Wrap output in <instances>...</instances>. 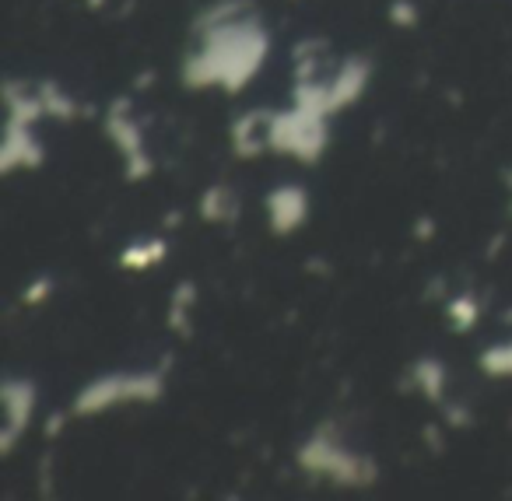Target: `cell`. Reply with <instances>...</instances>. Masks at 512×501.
<instances>
[{"mask_svg": "<svg viewBox=\"0 0 512 501\" xmlns=\"http://www.w3.org/2000/svg\"><path fill=\"white\" fill-rule=\"evenodd\" d=\"M299 466L316 477H330L344 487H369L376 484V463L362 452H351L334 431H316L299 449Z\"/></svg>", "mask_w": 512, "mask_h": 501, "instance_id": "7a4b0ae2", "label": "cell"}, {"mask_svg": "<svg viewBox=\"0 0 512 501\" xmlns=\"http://www.w3.org/2000/svg\"><path fill=\"white\" fill-rule=\"evenodd\" d=\"M43 165V144L36 141L32 127H22V123H8L4 130V144H0V169L18 172V169H39Z\"/></svg>", "mask_w": 512, "mask_h": 501, "instance_id": "ba28073f", "label": "cell"}, {"mask_svg": "<svg viewBox=\"0 0 512 501\" xmlns=\"http://www.w3.org/2000/svg\"><path fill=\"white\" fill-rule=\"evenodd\" d=\"M0 400H4V435H0V449L11 452L18 438L29 431L32 417H36V382L32 379H4L0 386Z\"/></svg>", "mask_w": 512, "mask_h": 501, "instance_id": "8992f818", "label": "cell"}, {"mask_svg": "<svg viewBox=\"0 0 512 501\" xmlns=\"http://www.w3.org/2000/svg\"><path fill=\"white\" fill-rule=\"evenodd\" d=\"M369 78H372L369 60H362V57L344 60V67L337 71V78L330 81V116L341 113V109H348V106H355V102L365 95V88H369Z\"/></svg>", "mask_w": 512, "mask_h": 501, "instance_id": "9c48e42d", "label": "cell"}, {"mask_svg": "<svg viewBox=\"0 0 512 501\" xmlns=\"http://www.w3.org/2000/svg\"><path fill=\"white\" fill-rule=\"evenodd\" d=\"M390 22L400 25V29H414L421 22V11L414 8L411 0H393L390 4Z\"/></svg>", "mask_w": 512, "mask_h": 501, "instance_id": "2e32d148", "label": "cell"}, {"mask_svg": "<svg viewBox=\"0 0 512 501\" xmlns=\"http://www.w3.org/2000/svg\"><path fill=\"white\" fill-rule=\"evenodd\" d=\"M200 214L204 221H214V225H228V221L239 218V200L228 186H211V190L200 197Z\"/></svg>", "mask_w": 512, "mask_h": 501, "instance_id": "30bf717a", "label": "cell"}, {"mask_svg": "<svg viewBox=\"0 0 512 501\" xmlns=\"http://www.w3.org/2000/svg\"><path fill=\"white\" fill-rule=\"evenodd\" d=\"M509 186H512V176H509Z\"/></svg>", "mask_w": 512, "mask_h": 501, "instance_id": "ac0fdd59", "label": "cell"}, {"mask_svg": "<svg viewBox=\"0 0 512 501\" xmlns=\"http://www.w3.org/2000/svg\"><path fill=\"white\" fill-rule=\"evenodd\" d=\"M267 221L274 235H292L309 221V193L302 186H274L267 193Z\"/></svg>", "mask_w": 512, "mask_h": 501, "instance_id": "52a82bcc", "label": "cell"}, {"mask_svg": "<svg viewBox=\"0 0 512 501\" xmlns=\"http://www.w3.org/2000/svg\"><path fill=\"white\" fill-rule=\"evenodd\" d=\"M165 253H169V242L165 239H151V242H137V246L123 249L120 263L127 270H148L155 267V263L165 260Z\"/></svg>", "mask_w": 512, "mask_h": 501, "instance_id": "7c38bea8", "label": "cell"}, {"mask_svg": "<svg viewBox=\"0 0 512 501\" xmlns=\"http://www.w3.org/2000/svg\"><path fill=\"white\" fill-rule=\"evenodd\" d=\"M446 316H449V323H453V330H470V326L477 323V316H481V305H477V298L474 295H456V298H449V305H446Z\"/></svg>", "mask_w": 512, "mask_h": 501, "instance_id": "9a60e30c", "label": "cell"}, {"mask_svg": "<svg viewBox=\"0 0 512 501\" xmlns=\"http://www.w3.org/2000/svg\"><path fill=\"white\" fill-rule=\"evenodd\" d=\"M106 134L109 141L120 148L123 162H127V176L134 179H148L151 176V158L144 151V137H141V127L134 123L130 116V99H120L113 109H109V120H106Z\"/></svg>", "mask_w": 512, "mask_h": 501, "instance_id": "5b68a950", "label": "cell"}, {"mask_svg": "<svg viewBox=\"0 0 512 501\" xmlns=\"http://www.w3.org/2000/svg\"><path fill=\"white\" fill-rule=\"evenodd\" d=\"M53 288H57V281H53V277H39L36 284H29V288H25V305H39L43 298H50Z\"/></svg>", "mask_w": 512, "mask_h": 501, "instance_id": "e0dca14e", "label": "cell"}, {"mask_svg": "<svg viewBox=\"0 0 512 501\" xmlns=\"http://www.w3.org/2000/svg\"><path fill=\"white\" fill-rule=\"evenodd\" d=\"M39 99H43L46 116H57V120H74V116H78V102H74L64 88L53 85V81L39 85Z\"/></svg>", "mask_w": 512, "mask_h": 501, "instance_id": "4fadbf2b", "label": "cell"}, {"mask_svg": "<svg viewBox=\"0 0 512 501\" xmlns=\"http://www.w3.org/2000/svg\"><path fill=\"white\" fill-rule=\"evenodd\" d=\"M414 382H418V389H421V393H425L432 403H442V400H446L449 372H446V365H442L439 358H421L418 365H414Z\"/></svg>", "mask_w": 512, "mask_h": 501, "instance_id": "8fae6325", "label": "cell"}, {"mask_svg": "<svg viewBox=\"0 0 512 501\" xmlns=\"http://www.w3.org/2000/svg\"><path fill=\"white\" fill-rule=\"evenodd\" d=\"M239 0H221L218 8L200 15V50L186 57L183 85L186 88H225L239 92L260 74L267 60V32L256 18L232 11Z\"/></svg>", "mask_w": 512, "mask_h": 501, "instance_id": "6da1fadb", "label": "cell"}, {"mask_svg": "<svg viewBox=\"0 0 512 501\" xmlns=\"http://www.w3.org/2000/svg\"><path fill=\"white\" fill-rule=\"evenodd\" d=\"M327 120V113L306 106H292V113H274L271 148L299 162H316L327 148Z\"/></svg>", "mask_w": 512, "mask_h": 501, "instance_id": "277c9868", "label": "cell"}, {"mask_svg": "<svg viewBox=\"0 0 512 501\" xmlns=\"http://www.w3.org/2000/svg\"><path fill=\"white\" fill-rule=\"evenodd\" d=\"M477 365H481L491 379H512V340H505V344H491L488 351L477 358Z\"/></svg>", "mask_w": 512, "mask_h": 501, "instance_id": "5bb4252c", "label": "cell"}, {"mask_svg": "<svg viewBox=\"0 0 512 501\" xmlns=\"http://www.w3.org/2000/svg\"><path fill=\"white\" fill-rule=\"evenodd\" d=\"M165 393V379L158 372H109L88 382L78 396H74V414L92 417L109 407H123V403H155Z\"/></svg>", "mask_w": 512, "mask_h": 501, "instance_id": "3957f363", "label": "cell"}]
</instances>
